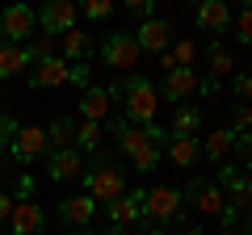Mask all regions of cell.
I'll return each instance as SVG.
<instances>
[{
    "mask_svg": "<svg viewBox=\"0 0 252 235\" xmlns=\"http://www.w3.org/2000/svg\"><path fill=\"white\" fill-rule=\"evenodd\" d=\"M198 67H172V72H164V97L177 105V101H189L198 97Z\"/></svg>",
    "mask_w": 252,
    "mask_h": 235,
    "instance_id": "obj_13",
    "label": "cell"
},
{
    "mask_svg": "<svg viewBox=\"0 0 252 235\" xmlns=\"http://www.w3.org/2000/svg\"><path fill=\"white\" fill-rule=\"evenodd\" d=\"M93 214H97V202H93L89 193H72V198L59 202V218H63L67 227H84Z\"/></svg>",
    "mask_w": 252,
    "mask_h": 235,
    "instance_id": "obj_18",
    "label": "cell"
},
{
    "mask_svg": "<svg viewBox=\"0 0 252 235\" xmlns=\"http://www.w3.org/2000/svg\"><path fill=\"white\" fill-rule=\"evenodd\" d=\"M21 130V122L13 114H0V160H4V155H9V143H13V135H17Z\"/></svg>",
    "mask_w": 252,
    "mask_h": 235,
    "instance_id": "obj_29",
    "label": "cell"
},
{
    "mask_svg": "<svg viewBox=\"0 0 252 235\" xmlns=\"http://www.w3.org/2000/svg\"><path fill=\"white\" fill-rule=\"evenodd\" d=\"M185 193L172 189V185H156V189H147L143 198V218H152V223H181L185 218Z\"/></svg>",
    "mask_w": 252,
    "mask_h": 235,
    "instance_id": "obj_3",
    "label": "cell"
},
{
    "mask_svg": "<svg viewBox=\"0 0 252 235\" xmlns=\"http://www.w3.org/2000/svg\"><path fill=\"white\" fill-rule=\"evenodd\" d=\"M26 67H34L30 46H21V42H0V80H13V76H21Z\"/></svg>",
    "mask_w": 252,
    "mask_h": 235,
    "instance_id": "obj_15",
    "label": "cell"
},
{
    "mask_svg": "<svg viewBox=\"0 0 252 235\" xmlns=\"http://www.w3.org/2000/svg\"><path fill=\"white\" fill-rule=\"evenodd\" d=\"M84 193H89L93 202H114V198H122L126 193V176H122V168H118L114 160H97L93 168H84Z\"/></svg>",
    "mask_w": 252,
    "mask_h": 235,
    "instance_id": "obj_2",
    "label": "cell"
},
{
    "mask_svg": "<svg viewBox=\"0 0 252 235\" xmlns=\"http://www.w3.org/2000/svg\"><path fill=\"white\" fill-rule=\"evenodd\" d=\"M67 84H76V88H89V63H72V72H67Z\"/></svg>",
    "mask_w": 252,
    "mask_h": 235,
    "instance_id": "obj_32",
    "label": "cell"
},
{
    "mask_svg": "<svg viewBox=\"0 0 252 235\" xmlns=\"http://www.w3.org/2000/svg\"><path fill=\"white\" fill-rule=\"evenodd\" d=\"M248 202H252V176H248Z\"/></svg>",
    "mask_w": 252,
    "mask_h": 235,
    "instance_id": "obj_42",
    "label": "cell"
},
{
    "mask_svg": "<svg viewBox=\"0 0 252 235\" xmlns=\"http://www.w3.org/2000/svg\"><path fill=\"white\" fill-rule=\"evenodd\" d=\"M67 235H93V231H84V227H72V231H67Z\"/></svg>",
    "mask_w": 252,
    "mask_h": 235,
    "instance_id": "obj_40",
    "label": "cell"
},
{
    "mask_svg": "<svg viewBox=\"0 0 252 235\" xmlns=\"http://www.w3.org/2000/svg\"><path fill=\"white\" fill-rule=\"evenodd\" d=\"M76 17H80V4L76 0H42V13H38V26L42 34H67L76 29Z\"/></svg>",
    "mask_w": 252,
    "mask_h": 235,
    "instance_id": "obj_6",
    "label": "cell"
},
{
    "mask_svg": "<svg viewBox=\"0 0 252 235\" xmlns=\"http://www.w3.org/2000/svg\"><path fill=\"white\" fill-rule=\"evenodd\" d=\"M219 189H227L231 198H227V206H248V181H244L240 168H223V176H219Z\"/></svg>",
    "mask_w": 252,
    "mask_h": 235,
    "instance_id": "obj_21",
    "label": "cell"
},
{
    "mask_svg": "<svg viewBox=\"0 0 252 235\" xmlns=\"http://www.w3.org/2000/svg\"><path fill=\"white\" fill-rule=\"evenodd\" d=\"M101 235H130L126 227H109V231H101Z\"/></svg>",
    "mask_w": 252,
    "mask_h": 235,
    "instance_id": "obj_37",
    "label": "cell"
},
{
    "mask_svg": "<svg viewBox=\"0 0 252 235\" xmlns=\"http://www.w3.org/2000/svg\"><path fill=\"white\" fill-rule=\"evenodd\" d=\"M219 88H223V80H219V76H202V80H198V97H206V101L215 97Z\"/></svg>",
    "mask_w": 252,
    "mask_h": 235,
    "instance_id": "obj_33",
    "label": "cell"
},
{
    "mask_svg": "<svg viewBox=\"0 0 252 235\" xmlns=\"http://www.w3.org/2000/svg\"><path fill=\"white\" fill-rule=\"evenodd\" d=\"M101 135H105V126H101V122H84L80 118V126H76V151H97L101 147Z\"/></svg>",
    "mask_w": 252,
    "mask_h": 235,
    "instance_id": "obj_25",
    "label": "cell"
},
{
    "mask_svg": "<svg viewBox=\"0 0 252 235\" xmlns=\"http://www.w3.org/2000/svg\"><path fill=\"white\" fill-rule=\"evenodd\" d=\"M67 72H72V63H67L63 55H46V59H34L30 88H63V84H67Z\"/></svg>",
    "mask_w": 252,
    "mask_h": 235,
    "instance_id": "obj_10",
    "label": "cell"
},
{
    "mask_svg": "<svg viewBox=\"0 0 252 235\" xmlns=\"http://www.w3.org/2000/svg\"><path fill=\"white\" fill-rule=\"evenodd\" d=\"M143 198H147V189H130V193H122V198L105 202L109 223H114V227H130V223H139V218H143Z\"/></svg>",
    "mask_w": 252,
    "mask_h": 235,
    "instance_id": "obj_12",
    "label": "cell"
},
{
    "mask_svg": "<svg viewBox=\"0 0 252 235\" xmlns=\"http://www.w3.org/2000/svg\"><path fill=\"white\" fill-rule=\"evenodd\" d=\"M46 176L59 185H72L84 176V155L76 147H59V151H46Z\"/></svg>",
    "mask_w": 252,
    "mask_h": 235,
    "instance_id": "obj_8",
    "label": "cell"
},
{
    "mask_svg": "<svg viewBox=\"0 0 252 235\" xmlns=\"http://www.w3.org/2000/svg\"><path fill=\"white\" fill-rule=\"evenodd\" d=\"M59 46H63V59H67V63H84V55L93 51L89 34H84L80 26H76V29H67V34H59Z\"/></svg>",
    "mask_w": 252,
    "mask_h": 235,
    "instance_id": "obj_20",
    "label": "cell"
},
{
    "mask_svg": "<svg viewBox=\"0 0 252 235\" xmlns=\"http://www.w3.org/2000/svg\"><path fill=\"white\" fill-rule=\"evenodd\" d=\"M114 92H122V109H126V122H135V126H152L156 122V114H160V88H156L147 76H126V84L122 88H114Z\"/></svg>",
    "mask_w": 252,
    "mask_h": 235,
    "instance_id": "obj_1",
    "label": "cell"
},
{
    "mask_svg": "<svg viewBox=\"0 0 252 235\" xmlns=\"http://www.w3.org/2000/svg\"><path fill=\"white\" fill-rule=\"evenodd\" d=\"M231 29H235L231 38H235L240 46H252V4H244V9L231 17Z\"/></svg>",
    "mask_w": 252,
    "mask_h": 235,
    "instance_id": "obj_26",
    "label": "cell"
},
{
    "mask_svg": "<svg viewBox=\"0 0 252 235\" xmlns=\"http://www.w3.org/2000/svg\"><path fill=\"white\" fill-rule=\"evenodd\" d=\"M181 235H206V231H202V227H185Z\"/></svg>",
    "mask_w": 252,
    "mask_h": 235,
    "instance_id": "obj_38",
    "label": "cell"
},
{
    "mask_svg": "<svg viewBox=\"0 0 252 235\" xmlns=\"http://www.w3.org/2000/svg\"><path fill=\"white\" fill-rule=\"evenodd\" d=\"M231 67H235V59H231V51H223L219 42H210V76H231Z\"/></svg>",
    "mask_w": 252,
    "mask_h": 235,
    "instance_id": "obj_27",
    "label": "cell"
},
{
    "mask_svg": "<svg viewBox=\"0 0 252 235\" xmlns=\"http://www.w3.org/2000/svg\"><path fill=\"white\" fill-rule=\"evenodd\" d=\"M143 235H168V231H164V227H147Z\"/></svg>",
    "mask_w": 252,
    "mask_h": 235,
    "instance_id": "obj_39",
    "label": "cell"
},
{
    "mask_svg": "<svg viewBox=\"0 0 252 235\" xmlns=\"http://www.w3.org/2000/svg\"><path fill=\"white\" fill-rule=\"evenodd\" d=\"M231 147H235V130L231 126H219V130H210V139L202 143V155H206V160H227Z\"/></svg>",
    "mask_w": 252,
    "mask_h": 235,
    "instance_id": "obj_22",
    "label": "cell"
},
{
    "mask_svg": "<svg viewBox=\"0 0 252 235\" xmlns=\"http://www.w3.org/2000/svg\"><path fill=\"white\" fill-rule=\"evenodd\" d=\"M139 59H143V51H139L135 34H109L105 42H101V63L114 67V72H130V67H139Z\"/></svg>",
    "mask_w": 252,
    "mask_h": 235,
    "instance_id": "obj_5",
    "label": "cell"
},
{
    "mask_svg": "<svg viewBox=\"0 0 252 235\" xmlns=\"http://www.w3.org/2000/svg\"><path fill=\"white\" fill-rule=\"evenodd\" d=\"M122 4H126L130 13H135L139 21H143V17H152V9H156V0H122Z\"/></svg>",
    "mask_w": 252,
    "mask_h": 235,
    "instance_id": "obj_34",
    "label": "cell"
},
{
    "mask_svg": "<svg viewBox=\"0 0 252 235\" xmlns=\"http://www.w3.org/2000/svg\"><path fill=\"white\" fill-rule=\"evenodd\" d=\"M76 4L89 21H109V13H114V0H76Z\"/></svg>",
    "mask_w": 252,
    "mask_h": 235,
    "instance_id": "obj_28",
    "label": "cell"
},
{
    "mask_svg": "<svg viewBox=\"0 0 252 235\" xmlns=\"http://www.w3.org/2000/svg\"><path fill=\"white\" fill-rule=\"evenodd\" d=\"M164 155H168L177 168H193V164L202 160V143H198V135H168Z\"/></svg>",
    "mask_w": 252,
    "mask_h": 235,
    "instance_id": "obj_14",
    "label": "cell"
},
{
    "mask_svg": "<svg viewBox=\"0 0 252 235\" xmlns=\"http://www.w3.org/2000/svg\"><path fill=\"white\" fill-rule=\"evenodd\" d=\"M227 26H231V4H223V0H202L198 4V29L202 34H223Z\"/></svg>",
    "mask_w": 252,
    "mask_h": 235,
    "instance_id": "obj_16",
    "label": "cell"
},
{
    "mask_svg": "<svg viewBox=\"0 0 252 235\" xmlns=\"http://www.w3.org/2000/svg\"><path fill=\"white\" fill-rule=\"evenodd\" d=\"M46 147L59 151V147H76V122L72 118H59L51 130H46Z\"/></svg>",
    "mask_w": 252,
    "mask_h": 235,
    "instance_id": "obj_24",
    "label": "cell"
},
{
    "mask_svg": "<svg viewBox=\"0 0 252 235\" xmlns=\"http://www.w3.org/2000/svg\"><path fill=\"white\" fill-rule=\"evenodd\" d=\"M248 235H252V223H248Z\"/></svg>",
    "mask_w": 252,
    "mask_h": 235,
    "instance_id": "obj_43",
    "label": "cell"
},
{
    "mask_svg": "<svg viewBox=\"0 0 252 235\" xmlns=\"http://www.w3.org/2000/svg\"><path fill=\"white\" fill-rule=\"evenodd\" d=\"M181 4H193V9H198V4H202V0H181Z\"/></svg>",
    "mask_w": 252,
    "mask_h": 235,
    "instance_id": "obj_41",
    "label": "cell"
},
{
    "mask_svg": "<svg viewBox=\"0 0 252 235\" xmlns=\"http://www.w3.org/2000/svg\"><path fill=\"white\" fill-rule=\"evenodd\" d=\"M46 151H51V147H46V130L42 126H21L17 135H13V143H9V155L17 164H34V160H42Z\"/></svg>",
    "mask_w": 252,
    "mask_h": 235,
    "instance_id": "obj_9",
    "label": "cell"
},
{
    "mask_svg": "<svg viewBox=\"0 0 252 235\" xmlns=\"http://www.w3.org/2000/svg\"><path fill=\"white\" fill-rule=\"evenodd\" d=\"M231 130L235 135H248L252 130V105H235L231 109Z\"/></svg>",
    "mask_w": 252,
    "mask_h": 235,
    "instance_id": "obj_30",
    "label": "cell"
},
{
    "mask_svg": "<svg viewBox=\"0 0 252 235\" xmlns=\"http://www.w3.org/2000/svg\"><path fill=\"white\" fill-rule=\"evenodd\" d=\"M130 34H135V42H139V51H143V55H164L172 46V38H177L164 17H143V21H139V29H130Z\"/></svg>",
    "mask_w": 252,
    "mask_h": 235,
    "instance_id": "obj_7",
    "label": "cell"
},
{
    "mask_svg": "<svg viewBox=\"0 0 252 235\" xmlns=\"http://www.w3.org/2000/svg\"><path fill=\"white\" fill-rule=\"evenodd\" d=\"M231 151L240 155V160L252 164V130H248V135H235V147H231Z\"/></svg>",
    "mask_w": 252,
    "mask_h": 235,
    "instance_id": "obj_35",
    "label": "cell"
},
{
    "mask_svg": "<svg viewBox=\"0 0 252 235\" xmlns=\"http://www.w3.org/2000/svg\"><path fill=\"white\" fill-rule=\"evenodd\" d=\"M46 227V210L38 206L34 198H17L13 202V214H9V231L13 235H38Z\"/></svg>",
    "mask_w": 252,
    "mask_h": 235,
    "instance_id": "obj_11",
    "label": "cell"
},
{
    "mask_svg": "<svg viewBox=\"0 0 252 235\" xmlns=\"http://www.w3.org/2000/svg\"><path fill=\"white\" fill-rule=\"evenodd\" d=\"M231 92L240 101H252V72H240V76H231Z\"/></svg>",
    "mask_w": 252,
    "mask_h": 235,
    "instance_id": "obj_31",
    "label": "cell"
},
{
    "mask_svg": "<svg viewBox=\"0 0 252 235\" xmlns=\"http://www.w3.org/2000/svg\"><path fill=\"white\" fill-rule=\"evenodd\" d=\"M38 34V9L34 4H4L0 9V42H26Z\"/></svg>",
    "mask_w": 252,
    "mask_h": 235,
    "instance_id": "obj_4",
    "label": "cell"
},
{
    "mask_svg": "<svg viewBox=\"0 0 252 235\" xmlns=\"http://www.w3.org/2000/svg\"><path fill=\"white\" fill-rule=\"evenodd\" d=\"M109 97H114L109 88L89 84L84 97H80V118H84V122H101V126H105V122H109Z\"/></svg>",
    "mask_w": 252,
    "mask_h": 235,
    "instance_id": "obj_17",
    "label": "cell"
},
{
    "mask_svg": "<svg viewBox=\"0 0 252 235\" xmlns=\"http://www.w3.org/2000/svg\"><path fill=\"white\" fill-rule=\"evenodd\" d=\"M198 126H202V109L198 105H177V114L168 122V135H193Z\"/></svg>",
    "mask_w": 252,
    "mask_h": 235,
    "instance_id": "obj_23",
    "label": "cell"
},
{
    "mask_svg": "<svg viewBox=\"0 0 252 235\" xmlns=\"http://www.w3.org/2000/svg\"><path fill=\"white\" fill-rule=\"evenodd\" d=\"M189 193H193V198H198V210H202V214H223V210H227V193L223 189H219V185H206V181H193V185H189Z\"/></svg>",
    "mask_w": 252,
    "mask_h": 235,
    "instance_id": "obj_19",
    "label": "cell"
},
{
    "mask_svg": "<svg viewBox=\"0 0 252 235\" xmlns=\"http://www.w3.org/2000/svg\"><path fill=\"white\" fill-rule=\"evenodd\" d=\"M223 4H227V0H223Z\"/></svg>",
    "mask_w": 252,
    "mask_h": 235,
    "instance_id": "obj_44",
    "label": "cell"
},
{
    "mask_svg": "<svg viewBox=\"0 0 252 235\" xmlns=\"http://www.w3.org/2000/svg\"><path fill=\"white\" fill-rule=\"evenodd\" d=\"M13 202H17L13 193H4V189H0V223H9V214H13Z\"/></svg>",
    "mask_w": 252,
    "mask_h": 235,
    "instance_id": "obj_36",
    "label": "cell"
}]
</instances>
